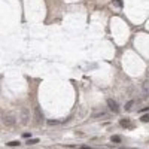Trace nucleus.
I'll list each match as a JSON object with an SVG mask.
<instances>
[{
    "instance_id": "f257e3e1",
    "label": "nucleus",
    "mask_w": 149,
    "mask_h": 149,
    "mask_svg": "<svg viewBox=\"0 0 149 149\" xmlns=\"http://www.w3.org/2000/svg\"><path fill=\"white\" fill-rule=\"evenodd\" d=\"M3 122H5L6 127H14L17 124V118H15V115L12 112H8V113L3 115Z\"/></svg>"
},
{
    "instance_id": "f03ea898",
    "label": "nucleus",
    "mask_w": 149,
    "mask_h": 149,
    "mask_svg": "<svg viewBox=\"0 0 149 149\" xmlns=\"http://www.w3.org/2000/svg\"><path fill=\"white\" fill-rule=\"evenodd\" d=\"M34 122H36L37 127H40L43 124V113H42L40 106H37V104L34 106Z\"/></svg>"
},
{
    "instance_id": "7ed1b4c3",
    "label": "nucleus",
    "mask_w": 149,
    "mask_h": 149,
    "mask_svg": "<svg viewBox=\"0 0 149 149\" xmlns=\"http://www.w3.org/2000/svg\"><path fill=\"white\" fill-rule=\"evenodd\" d=\"M19 121H21L22 125H27L30 122V110H28V107H22L21 109V112H19Z\"/></svg>"
},
{
    "instance_id": "20e7f679",
    "label": "nucleus",
    "mask_w": 149,
    "mask_h": 149,
    "mask_svg": "<svg viewBox=\"0 0 149 149\" xmlns=\"http://www.w3.org/2000/svg\"><path fill=\"white\" fill-rule=\"evenodd\" d=\"M106 103H107V107H109L113 113H118V112H119V104H118L113 99H107Z\"/></svg>"
},
{
    "instance_id": "39448f33",
    "label": "nucleus",
    "mask_w": 149,
    "mask_h": 149,
    "mask_svg": "<svg viewBox=\"0 0 149 149\" xmlns=\"http://www.w3.org/2000/svg\"><path fill=\"white\" fill-rule=\"evenodd\" d=\"M106 115V112L104 110H94V113H93V118H101V116H104Z\"/></svg>"
},
{
    "instance_id": "423d86ee",
    "label": "nucleus",
    "mask_w": 149,
    "mask_h": 149,
    "mask_svg": "<svg viewBox=\"0 0 149 149\" xmlns=\"http://www.w3.org/2000/svg\"><path fill=\"white\" fill-rule=\"evenodd\" d=\"M119 124H121L122 127H130V121H128V119H121Z\"/></svg>"
},
{
    "instance_id": "0eeeda50",
    "label": "nucleus",
    "mask_w": 149,
    "mask_h": 149,
    "mask_svg": "<svg viewBox=\"0 0 149 149\" xmlns=\"http://www.w3.org/2000/svg\"><path fill=\"white\" fill-rule=\"evenodd\" d=\"M112 3L115 5L116 8H122V0H112Z\"/></svg>"
},
{
    "instance_id": "6e6552de",
    "label": "nucleus",
    "mask_w": 149,
    "mask_h": 149,
    "mask_svg": "<svg viewBox=\"0 0 149 149\" xmlns=\"http://www.w3.org/2000/svg\"><path fill=\"white\" fill-rule=\"evenodd\" d=\"M140 121H142V122H149V113L142 115V116H140Z\"/></svg>"
},
{
    "instance_id": "1a4fd4ad",
    "label": "nucleus",
    "mask_w": 149,
    "mask_h": 149,
    "mask_svg": "<svg viewBox=\"0 0 149 149\" xmlns=\"http://www.w3.org/2000/svg\"><path fill=\"white\" fill-rule=\"evenodd\" d=\"M60 121H54V119H48V125H58Z\"/></svg>"
},
{
    "instance_id": "9d476101",
    "label": "nucleus",
    "mask_w": 149,
    "mask_h": 149,
    "mask_svg": "<svg viewBox=\"0 0 149 149\" xmlns=\"http://www.w3.org/2000/svg\"><path fill=\"white\" fill-rule=\"evenodd\" d=\"M34 143H39V139H30V140H27V145H34Z\"/></svg>"
},
{
    "instance_id": "9b49d317",
    "label": "nucleus",
    "mask_w": 149,
    "mask_h": 149,
    "mask_svg": "<svg viewBox=\"0 0 149 149\" xmlns=\"http://www.w3.org/2000/svg\"><path fill=\"white\" fill-rule=\"evenodd\" d=\"M133 104H134V101H133V100H130V101L125 104V109H127V110H130V109L133 107Z\"/></svg>"
},
{
    "instance_id": "f8f14e48",
    "label": "nucleus",
    "mask_w": 149,
    "mask_h": 149,
    "mask_svg": "<svg viewBox=\"0 0 149 149\" xmlns=\"http://www.w3.org/2000/svg\"><path fill=\"white\" fill-rule=\"evenodd\" d=\"M112 142H113V143H119V142H121V137H119V136H112Z\"/></svg>"
},
{
    "instance_id": "ddd939ff",
    "label": "nucleus",
    "mask_w": 149,
    "mask_h": 149,
    "mask_svg": "<svg viewBox=\"0 0 149 149\" xmlns=\"http://www.w3.org/2000/svg\"><path fill=\"white\" fill-rule=\"evenodd\" d=\"M19 145V142H9L8 143V146H18Z\"/></svg>"
},
{
    "instance_id": "4468645a",
    "label": "nucleus",
    "mask_w": 149,
    "mask_h": 149,
    "mask_svg": "<svg viewBox=\"0 0 149 149\" xmlns=\"http://www.w3.org/2000/svg\"><path fill=\"white\" fill-rule=\"evenodd\" d=\"M81 149H91V148H90V146H82Z\"/></svg>"
}]
</instances>
